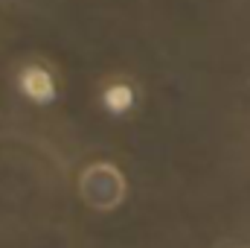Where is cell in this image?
Masks as SVG:
<instances>
[{"instance_id": "cell-2", "label": "cell", "mask_w": 250, "mask_h": 248, "mask_svg": "<svg viewBox=\"0 0 250 248\" xmlns=\"http://www.w3.org/2000/svg\"><path fill=\"white\" fill-rule=\"evenodd\" d=\"M102 105H105L111 114H125V111H131V105H134V91H131V85L117 82V85L105 88V94H102Z\"/></svg>"}, {"instance_id": "cell-1", "label": "cell", "mask_w": 250, "mask_h": 248, "mask_svg": "<svg viewBox=\"0 0 250 248\" xmlns=\"http://www.w3.org/2000/svg\"><path fill=\"white\" fill-rule=\"evenodd\" d=\"M18 88L26 99L38 102V105H47L56 99V79L50 76L47 67L41 64H29L21 70V79H18Z\"/></svg>"}]
</instances>
